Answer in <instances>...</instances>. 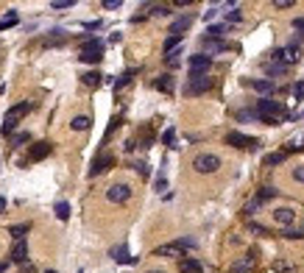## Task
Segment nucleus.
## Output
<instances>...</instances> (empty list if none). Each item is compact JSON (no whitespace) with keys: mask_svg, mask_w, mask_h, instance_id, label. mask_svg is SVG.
<instances>
[{"mask_svg":"<svg viewBox=\"0 0 304 273\" xmlns=\"http://www.w3.org/2000/svg\"><path fill=\"white\" fill-rule=\"evenodd\" d=\"M79 59L84 61V64H98V61L104 59V42H101L98 36H84Z\"/></svg>","mask_w":304,"mask_h":273,"instance_id":"nucleus-1","label":"nucleus"},{"mask_svg":"<svg viewBox=\"0 0 304 273\" xmlns=\"http://www.w3.org/2000/svg\"><path fill=\"white\" fill-rule=\"evenodd\" d=\"M221 167V159L215 154H198L193 159V170L195 173H215Z\"/></svg>","mask_w":304,"mask_h":273,"instance_id":"nucleus-2","label":"nucleus"},{"mask_svg":"<svg viewBox=\"0 0 304 273\" xmlns=\"http://www.w3.org/2000/svg\"><path fill=\"white\" fill-rule=\"evenodd\" d=\"M274 61H282V64H296V61L302 59V51H299V45H287V48H276L274 51V56H271Z\"/></svg>","mask_w":304,"mask_h":273,"instance_id":"nucleus-3","label":"nucleus"},{"mask_svg":"<svg viewBox=\"0 0 304 273\" xmlns=\"http://www.w3.org/2000/svg\"><path fill=\"white\" fill-rule=\"evenodd\" d=\"M112 164H114V156H112V154H106V151H104V154H98L95 159H92V164H89L87 176H89V179H95V176H101V173H106V170H109Z\"/></svg>","mask_w":304,"mask_h":273,"instance_id":"nucleus-4","label":"nucleus"},{"mask_svg":"<svg viewBox=\"0 0 304 273\" xmlns=\"http://www.w3.org/2000/svg\"><path fill=\"white\" fill-rule=\"evenodd\" d=\"M207 89H212V78L209 76H190L187 86H184V95H201Z\"/></svg>","mask_w":304,"mask_h":273,"instance_id":"nucleus-5","label":"nucleus"},{"mask_svg":"<svg viewBox=\"0 0 304 273\" xmlns=\"http://www.w3.org/2000/svg\"><path fill=\"white\" fill-rule=\"evenodd\" d=\"M190 76H207V70L212 67V56L207 53H198V56H190Z\"/></svg>","mask_w":304,"mask_h":273,"instance_id":"nucleus-6","label":"nucleus"},{"mask_svg":"<svg viewBox=\"0 0 304 273\" xmlns=\"http://www.w3.org/2000/svg\"><path fill=\"white\" fill-rule=\"evenodd\" d=\"M106 198H109L112 204H126L131 198V187L129 184H112V187L106 190Z\"/></svg>","mask_w":304,"mask_h":273,"instance_id":"nucleus-7","label":"nucleus"},{"mask_svg":"<svg viewBox=\"0 0 304 273\" xmlns=\"http://www.w3.org/2000/svg\"><path fill=\"white\" fill-rule=\"evenodd\" d=\"M257 265V251H249V254L243 256V259H237V262H232V268H229V273H251V268Z\"/></svg>","mask_w":304,"mask_h":273,"instance_id":"nucleus-8","label":"nucleus"},{"mask_svg":"<svg viewBox=\"0 0 304 273\" xmlns=\"http://www.w3.org/2000/svg\"><path fill=\"white\" fill-rule=\"evenodd\" d=\"M226 145H235V148H257V139H254V136L240 134V131H229V134H226Z\"/></svg>","mask_w":304,"mask_h":273,"instance_id":"nucleus-9","label":"nucleus"},{"mask_svg":"<svg viewBox=\"0 0 304 273\" xmlns=\"http://www.w3.org/2000/svg\"><path fill=\"white\" fill-rule=\"evenodd\" d=\"M51 151H53V145L48 142V139H42V142H34V145L28 148V159H31V162H42V159L51 154Z\"/></svg>","mask_w":304,"mask_h":273,"instance_id":"nucleus-10","label":"nucleus"},{"mask_svg":"<svg viewBox=\"0 0 304 273\" xmlns=\"http://www.w3.org/2000/svg\"><path fill=\"white\" fill-rule=\"evenodd\" d=\"M109 256H112L114 262H120V265H137V256H131V254H129V248H126V246L112 248V251H109Z\"/></svg>","mask_w":304,"mask_h":273,"instance_id":"nucleus-11","label":"nucleus"},{"mask_svg":"<svg viewBox=\"0 0 304 273\" xmlns=\"http://www.w3.org/2000/svg\"><path fill=\"white\" fill-rule=\"evenodd\" d=\"M201 48H204V53H207V56H215V53H223L229 45H226L223 39H207V36H204Z\"/></svg>","mask_w":304,"mask_h":273,"instance_id":"nucleus-12","label":"nucleus"},{"mask_svg":"<svg viewBox=\"0 0 304 273\" xmlns=\"http://www.w3.org/2000/svg\"><path fill=\"white\" fill-rule=\"evenodd\" d=\"M11 262H20V265L28 262V246H26V240H20V243H14V246H11Z\"/></svg>","mask_w":304,"mask_h":273,"instance_id":"nucleus-13","label":"nucleus"},{"mask_svg":"<svg viewBox=\"0 0 304 273\" xmlns=\"http://www.w3.org/2000/svg\"><path fill=\"white\" fill-rule=\"evenodd\" d=\"M249 86H251L254 92L265 95V98H271V92H274V81H271V78H257V81H249Z\"/></svg>","mask_w":304,"mask_h":273,"instance_id":"nucleus-14","label":"nucleus"},{"mask_svg":"<svg viewBox=\"0 0 304 273\" xmlns=\"http://www.w3.org/2000/svg\"><path fill=\"white\" fill-rule=\"evenodd\" d=\"M274 220L282 223V226H290V223L296 220V212L290 206H279V209H274Z\"/></svg>","mask_w":304,"mask_h":273,"instance_id":"nucleus-15","label":"nucleus"},{"mask_svg":"<svg viewBox=\"0 0 304 273\" xmlns=\"http://www.w3.org/2000/svg\"><path fill=\"white\" fill-rule=\"evenodd\" d=\"M179 271L182 273H201L204 265H201L198 259H193V256H184V259H179Z\"/></svg>","mask_w":304,"mask_h":273,"instance_id":"nucleus-16","label":"nucleus"},{"mask_svg":"<svg viewBox=\"0 0 304 273\" xmlns=\"http://www.w3.org/2000/svg\"><path fill=\"white\" fill-rule=\"evenodd\" d=\"M190 26H193V17H190V14H184V17L173 20V23H170V36H182V31H187Z\"/></svg>","mask_w":304,"mask_h":273,"instance_id":"nucleus-17","label":"nucleus"},{"mask_svg":"<svg viewBox=\"0 0 304 273\" xmlns=\"http://www.w3.org/2000/svg\"><path fill=\"white\" fill-rule=\"evenodd\" d=\"M157 256H182L184 259V248L179 243H170V246H159L157 248Z\"/></svg>","mask_w":304,"mask_h":273,"instance_id":"nucleus-18","label":"nucleus"},{"mask_svg":"<svg viewBox=\"0 0 304 273\" xmlns=\"http://www.w3.org/2000/svg\"><path fill=\"white\" fill-rule=\"evenodd\" d=\"M154 86H157L159 92H167V95H170V92L176 89V81H173V76H167V73H165V76H159L157 81H154Z\"/></svg>","mask_w":304,"mask_h":273,"instance_id":"nucleus-19","label":"nucleus"},{"mask_svg":"<svg viewBox=\"0 0 304 273\" xmlns=\"http://www.w3.org/2000/svg\"><path fill=\"white\" fill-rule=\"evenodd\" d=\"M28 111H31V103H17V106H11V109L6 111L3 120H17V117H23V114H28Z\"/></svg>","mask_w":304,"mask_h":273,"instance_id":"nucleus-20","label":"nucleus"},{"mask_svg":"<svg viewBox=\"0 0 304 273\" xmlns=\"http://www.w3.org/2000/svg\"><path fill=\"white\" fill-rule=\"evenodd\" d=\"M265 73H268L271 78H276V76H285V73H287V64H282V61H274V59H271L268 64H265Z\"/></svg>","mask_w":304,"mask_h":273,"instance_id":"nucleus-21","label":"nucleus"},{"mask_svg":"<svg viewBox=\"0 0 304 273\" xmlns=\"http://www.w3.org/2000/svg\"><path fill=\"white\" fill-rule=\"evenodd\" d=\"M28 231H31V226H28V223H17V226H11V229H9V234H11V240H14V243H20V240H26Z\"/></svg>","mask_w":304,"mask_h":273,"instance_id":"nucleus-22","label":"nucleus"},{"mask_svg":"<svg viewBox=\"0 0 304 273\" xmlns=\"http://www.w3.org/2000/svg\"><path fill=\"white\" fill-rule=\"evenodd\" d=\"M70 126H73V131H87V128L92 126V120H89L87 114H79V117L70 120Z\"/></svg>","mask_w":304,"mask_h":273,"instance_id":"nucleus-23","label":"nucleus"},{"mask_svg":"<svg viewBox=\"0 0 304 273\" xmlns=\"http://www.w3.org/2000/svg\"><path fill=\"white\" fill-rule=\"evenodd\" d=\"M26 142H31V134H28V131H17V134L9 136V145L11 148H20V145H26Z\"/></svg>","mask_w":304,"mask_h":273,"instance_id":"nucleus-24","label":"nucleus"},{"mask_svg":"<svg viewBox=\"0 0 304 273\" xmlns=\"http://www.w3.org/2000/svg\"><path fill=\"white\" fill-rule=\"evenodd\" d=\"M20 23V17H17V11H9V14H6V17L0 20V34H3V31H9V28H14Z\"/></svg>","mask_w":304,"mask_h":273,"instance_id":"nucleus-25","label":"nucleus"},{"mask_svg":"<svg viewBox=\"0 0 304 273\" xmlns=\"http://www.w3.org/2000/svg\"><path fill=\"white\" fill-rule=\"evenodd\" d=\"M229 34V26H209L207 28V39H223Z\"/></svg>","mask_w":304,"mask_h":273,"instance_id":"nucleus-26","label":"nucleus"},{"mask_svg":"<svg viewBox=\"0 0 304 273\" xmlns=\"http://www.w3.org/2000/svg\"><path fill=\"white\" fill-rule=\"evenodd\" d=\"M53 212H56V218H59V220H70V204H67V201H56Z\"/></svg>","mask_w":304,"mask_h":273,"instance_id":"nucleus-27","label":"nucleus"},{"mask_svg":"<svg viewBox=\"0 0 304 273\" xmlns=\"http://www.w3.org/2000/svg\"><path fill=\"white\" fill-rule=\"evenodd\" d=\"M81 81H84L87 86H98L101 81H104V76H101L98 70H92V73H84V76H81Z\"/></svg>","mask_w":304,"mask_h":273,"instance_id":"nucleus-28","label":"nucleus"},{"mask_svg":"<svg viewBox=\"0 0 304 273\" xmlns=\"http://www.w3.org/2000/svg\"><path fill=\"white\" fill-rule=\"evenodd\" d=\"M53 36H45L42 39V45H48V48H51V45H61L64 42V31H51Z\"/></svg>","mask_w":304,"mask_h":273,"instance_id":"nucleus-29","label":"nucleus"},{"mask_svg":"<svg viewBox=\"0 0 304 273\" xmlns=\"http://www.w3.org/2000/svg\"><path fill=\"white\" fill-rule=\"evenodd\" d=\"M274 195H276V187H262V190H260V192H257L254 198H257L260 204H265V201H271Z\"/></svg>","mask_w":304,"mask_h":273,"instance_id":"nucleus-30","label":"nucleus"},{"mask_svg":"<svg viewBox=\"0 0 304 273\" xmlns=\"http://www.w3.org/2000/svg\"><path fill=\"white\" fill-rule=\"evenodd\" d=\"M179 45H182V36H167V39H165V53L179 51Z\"/></svg>","mask_w":304,"mask_h":273,"instance_id":"nucleus-31","label":"nucleus"},{"mask_svg":"<svg viewBox=\"0 0 304 273\" xmlns=\"http://www.w3.org/2000/svg\"><path fill=\"white\" fill-rule=\"evenodd\" d=\"M285 156H287V151H279V154H268L265 156V164H279V162H285Z\"/></svg>","mask_w":304,"mask_h":273,"instance_id":"nucleus-32","label":"nucleus"},{"mask_svg":"<svg viewBox=\"0 0 304 273\" xmlns=\"http://www.w3.org/2000/svg\"><path fill=\"white\" fill-rule=\"evenodd\" d=\"M131 78H134V70H126V73H123V76L117 78V81H114V89H123V86L129 84Z\"/></svg>","mask_w":304,"mask_h":273,"instance_id":"nucleus-33","label":"nucleus"},{"mask_svg":"<svg viewBox=\"0 0 304 273\" xmlns=\"http://www.w3.org/2000/svg\"><path fill=\"white\" fill-rule=\"evenodd\" d=\"M162 142H165L167 148H176V128H167L165 134H162Z\"/></svg>","mask_w":304,"mask_h":273,"instance_id":"nucleus-34","label":"nucleus"},{"mask_svg":"<svg viewBox=\"0 0 304 273\" xmlns=\"http://www.w3.org/2000/svg\"><path fill=\"white\" fill-rule=\"evenodd\" d=\"M282 237H287V240H302L304 231H302V229H293V226H287V229L282 231Z\"/></svg>","mask_w":304,"mask_h":273,"instance_id":"nucleus-35","label":"nucleus"},{"mask_svg":"<svg viewBox=\"0 0 304 273\" xmlns=\"http://www.w3.org/2000/svg\"><path fill=\"white\" fill-rule=\"evenodd\" d=\"M274 271L276 273H293V265L285 262V259H276V262H274Z\"/></svg>","mask_w":304,"mask_h":273,"instance_id":"nucleus-36","label":"nucleus"},{"mask_svg":"<svg viewBox=\"0 0 304 273\" xmlns=\"http://www.w3.org/2000/svg\"><path fill=\"white\" fill-rule=\"evenodd\" d=\"M229 9L232 11H226V20H229V23H240V17H243L240 9H237V6H229Z\"/></svg>","mask_w":304,"mask_h":273,"instance_id":"nucleus-37","label":"nucleus"},{"mask_svg":"<svg viewBox=\"0 0 304 273\" xmlns=\"http://www.w3.org/2000/svg\"><path fill=\"white\" fill-rule=\"evenodd\" d=\"M151 14H154V17H167V14H170V6H151Z\"/></svg>","mask_w":304,"mask_h":273,"instance_id":"nucleus-38","label":"nucleus"},{"mask_svg":"<svg viewBox=\"0 0 304 273\" xmlns=\"http://www.w3.org/2000/svg\"><path fill=\"white\" fill-rule=\"evenodd\" d=\"M70 6H73V0H53V3H51V9H53V11L70 9Z\"/></svg>","mask_w":304,"mask_h":273,"instance_id":"nucleus-39","label":"nucleus"},{"mask_svg":"<svg viewBox=\"0 0 304 273\" xmlns=\"http://www.w3.org/2000/svg\"><path fill=\"white\" fill-rule=\"evenodd\" d=\"M14 126H17V120H3V136L14 134Z\"/></svg>","mask_w":304,"mask_h":273,"instance_id":"nucleus-40","label":"nucleus"},{"mask_svg":"<svg viewBox=\"0 0 304 273\" xmlns=\"http://www.w3.org/2000/svg\"><path fill=\"white\" fill-rule=\"evenodd\" d=\"M293 98H296V101H302V98H304V81H296V84H293Z\"/></svg>","mask_w":304,"mask_h":273,"instance_id":"nucleus-41","label":"nucleus"},{"mask_svg":"<svg viewBox=\"0 0 304 273\" xmlns=\"http://www.w3.org/2000/svg\"><path fill=\"white\" fill-rule=\"evenodd\" d=\"M131 167H134V170H137L139 176H142V179H145L148 173H151V170H148V164H145V162H134V164H131Z\"/></svg>","mask_w":304,"mask_h":273,"instance_id":"nucleus-42","label":"nucleus"},{"mask_svg":"<svg viewBox=\"0 0 304 273\" xmlns=\"http://www.w3.org/2000/svg\"><path fill=\"white\" fill-rule=\"evenodd\" d=\"M293 179L299 181V184H304V164H296L293 167Z\"/></svg>","mask_w":304,"mask_h":273,"instance_id":"nucleus-43","label":"nucleus"},{"mask_svg":"<svg viewBox=\"0 0 304 273\" xmlns=\"http://www.w3.org/2000/svg\"><path fill=\"white\" fill-rule=\"evenodd\" d=\"M179 56H182V51H173V53H167V64H170V67H176V64H179Z\"/></svg>","mask_w":304,"mask_h":273,"instance_id":"nucleus-44","label":"nucleus"},{"mask_svg":"<svg viewBox=\"0 0 304 273\" xmlns=\"http://www.w3.org/2000/svg\"><path fill=\"white\" fill-rule=\"evenodd\" d=\"M260 201H257V198H254V201H249V204H246V215H254V212H257V209H260Z\"/></svg>","mask_w":304,"mask_h":273,"instance_id":"nucleus-45","label":"nucleus"},{"mask_svg":"<svg viewBox=\"0 0 304 273\" xmlns=\"http://www.w3.org/2000/svg\"><path fill=\"white\" fill-rule=\"evenodd\" d=\"M293 31H299V36H304V17H296L293 20Z\"/></svg>","mask_w":304,"mask_h":273,"instance_id":"nucleus-46","label":"nucleus"},{"mask_svg":"<svg viewBox=\"0 0 304 273\" xmlns=\"http://www.w3.org/2000/svg\"><path fill=\"white\" fill-rule=\"evenodd\" d=\"M120 6H123V0H104V9H109V11L120 9Z\"/></svg>","mask_w":304,"mask_h":273,"instance_id":"nucleus-47","label":"nucleus"},{"mask_svg":"<svg viewBox=\"0 0 304 273\" xmlns=\"http://www.w3.org/2000/svg\"><path fill=\"white\" fill-rule=\"evenodd\" d=\"M293 0H274V9H290Z\"/></svg>","mask_w":304,"mask_h":273,"instance_id":"nucleus-48","label":"nucleus"},{"mask_svg":"<svg viewBox=\"0 0 304 273\" xmlns=\"http://www.w3.org/2000/svg\"><path fill=\"white\" fill-rule=\"evenodd\" d=\"M182 248H195V240H190V237H182V240H176Z\"/></svg>","mask_w":304,"mask_h":273,"instance_id":"nucleus-49","label":"nucleus"},{"mask_svg":"<svg viewBox=\"0 0 304 273\" xmlns=\"http://www.w3.org/2000/svg\"><path fill=\"white\" fill-rule=\"evenodd\" d=\"M154 187H157L159 192H165V190H167V179H165V176H159V179H157V184H154Z\"/></svg>","mask_w":304,"mask_h":273,"instance_id":"nucleus-50","label":"nucleus"},{"mask_svg":"<svg viewBox=\"0 0 304 273\" xmlns=\"http://www.w3.org/2000/svg\"><path fill=\"white\" fill-rule=\"evenodd\" d=\"M218 11H221V9H218V6H212L209 11H204V20H207V23H209V20H215V17H218Z\"/></svg>","mask_w":304,"mask_h":273,"instance_id":"nucleus-51","label":"nucleus"},{"mask_svg":"<svg viewBox=\"0 0 304 273\" xmlns=\"http://www.w3.org/2000/svg\"><path fill=\"white\" fill-rule=\"evenodd\" d=\"M249 229H251L254 234H265V229H262V226H257V223H251V226H249Z\"/></svg>","mask_w":304,"mask_h":273,"instance_id":"nucleus-52","label":"nucleus"},{"mask_svg":"<svg viewBox=\"0 0 304 273\" xmlns=\"http://www.w3.org/2000/svg\"><path fill=\"white\" fill-rule=\"evenodd\" d=\"M20 271H23V273H34V268H31V262H26V265H20Z\"/></svg>","mask_w":304,"mask_h":273,"instance_id":"nucleus-53","label":"nucleus"},{"mask_svg":"<svg viewBox=\"0 0 304 273\" xmlns=\"http://www.w3.org/2000/svg\"><path fill=\"white\" fill-rule=\"evenodd\" d=\"M9 265H11V259H9V262H0V273H6V271H9Z\"/></svg>","mask_w":304,"mask_h":273,"instance_id":"nucleus-54","label":"nucleus"},{"mask_svg":"<svg viewBox=\"0 0 304 273\" xmlns=\"http://www.w3.org/2000/svg\"><path fill=\"white\" fill-rule=\"evenodd\" d=\"M3 209H6V198L0 195V215H3Z\"/></svg>","mask_w":304,"mask_h":273,"instance_id":"nucleus-55","label":"nucleus"},{"mask_svg":"<svg viewBox=\"0 0 304 273\" xmlns=\"http://www.w3.org/2000/svg\"><path fill=\"white\" fill-rule=\"evenodd\" d=\"M145 273H165V271H157V268H154V271H145Z\"/></svg>","mask_w":304,"mask_h":273,"instance_id":"nucleus-56","label":"nucleus"},{"mask_svg":"<svg viewBox=\"0 0 304 273\" xmlns=\"http://www.w3.org/2000/svg\"><path fill=\"white\" fill-rule=\"evenodd\" d=\"M45 273H56V271H45Z\"/></svg>","mask_w":304,"mask_h":273,"instance_id":"nucleus-57","label":"nucleus"},{"mask_svg":"<svg viewBox=\"0 0 304 273\" xmlns=\"http://www.w3.org/2000/svg\"><path fill=\"white\" fill-rule=\"evenodd\" d=\"M79 273H84V271H79Z\"/></svg>","mask_w":304,"mask_h":273,"instance_id":"nucleus-58","label":"nucleus"}]
</instances>
